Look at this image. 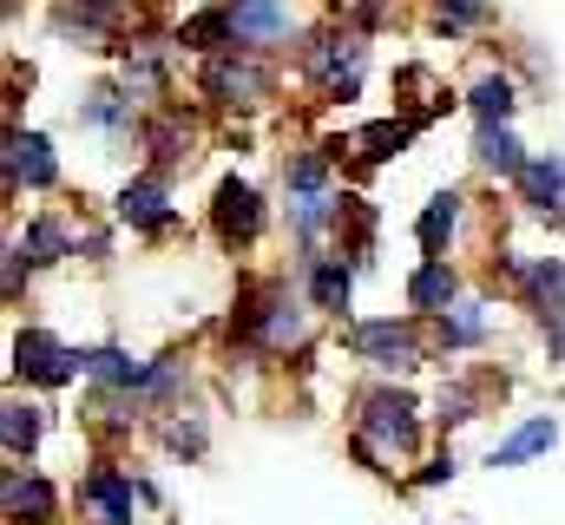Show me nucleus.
<instances>
[{"mask_svg":"<svg viewBox=\"0 0 565 525\" xmlns=\"http://www.w3.org/2000/svg\"><path fill=\"white\" fill-rule=\"evenodd\" d=\"M329 217H342V197L329 191V164H322V151L289 158V224H296V237L309 244Z\"/></svg>","mask_w":565,"mask_h":525,"instance_id":"f257e3e1","label":"nucleus"},{"mask_svg":"<svg viewBox=\"0 0 565 525\" xmlns=\"http://www.w3.org/2000/svg\"><path fill=\"white\" fill-rule=\"evenodd\" d=\"M422 407L408 400V394L395 388H375L362 400V420H355V440L375 453V447H388V453H415V440H422V420H415Z\"/></svg>","mask_w":565,"mask_h":525,"instance_id":"f03ea898","label":"nucleus"},{"mask_svg":"<svg viewBox=\"0 0 565 525\" xmlns=\"http://www.w3.org/2000/svg\"><path fill=\"white\" fill-rule=\"evenodd\" d=\"M204 93L224 99V106H264V99L277 93V79H270V66L250 60V53H217V60L204 66Z\"/></svg>","mask_w":565,"mask_h":525,"instance_id":"7ed1b4c3","label":"nucleus"},{"mask_svg":"<svg viewBox=\"0 0 565 525\" xmlns=\"http://www.w3.org/2000/svg\"><path fill=\"white\" fill-rule=\"evenodd\" d=\"M349 349L388 375H408L422 368V342H415V322H355L349 329Z\"/></svg>","mask_w":565,"mask_h":525,"instance_id":"20e7f679","label":"nucleus"},{"mask_svg":"<svg viewBox=\"0 0 565 525\" xmlns=\"http://www.w3.org/2000/svg\"><path fill=\"white\" fill-rule=\"evenodd\" d=\"M13 375H26V382H40V388H66V382L79 375V349L53 342L46 329H26V335L13 342Z\"/></svg>","mask_w":565,"mask_h":525,"instance_id":"39448f33","label":"nucleus"},{"mask_svg":"<svg viewBox=\"0 0 565 525\" xmlns=\"http://www.w3.org/2000/svg\"><path fill=\"white\" fill-rule=\"evenodd\" d=\"M513 276L526 282L533 309L546 315V335H553V355H565V262L540 257V262H513Z\"/></svg>","mask_w":565,"mask_h":525,"instance_id":"423d86ee","label":"nucleus"},{"mask_svg":"<svg viewBox=\"0 0 565 525\" xmlns=\"http://www.w3.org/2000/svg\"><path fill=\"white\" fill-rule=\"evenodd\" d=\"M237 329H244V335H257L264 349H289V342H302V309H296L282 289H264L257 302H244Z\"/></svg>","mask_w":565,"mask_h":525,"instance_id":"0eeeda50","label":"nucleus"},{"mask_svg":"<svg viewBox=\"0 0 565 525\" xmlns=\"http://www.w3.org/2000/svg\"><path fill=\"white\" fill-rule=\"evenodd\" d=\"M211 224H217L224 244H250V237L264 231V197H257L244 178H224V184H217V204H211Z\"/></svg>","mask_w":565,"mask_h":525,"instance_id":"6e6552de","label":"nucleus"},{"mask_svg":"<svg viewBox=\"0 0 565 525\" xmlns=\"http://www.w3.org/2000/svg\"><path fill=\"white\" fill-rule=\"evenodd\" d=\"M145 486H132L126 473H113V467H99V473H86L79 480V506L93 513V525H132V500H139Z\"/></svg>","mask_w":565,"mask_h":525,"instance_id":"1a4fd4ad","label":"nucleus"},{"mask_svg":"<svg viewBox=\"0 0 565 525\" xmlns=\"http://www.w3.org/2000/svg\"><path fill=\"white\" fill-rule=\"evenodd\" d=\"M7 184H26V191H53V184H60L53 144H46L40 131H13V138H7Z\"/></svg>","mask_w":565,"mask_h":525,"instance_id":"9d476101","label":"nucleus"},{"mask_svg":"<svg viewBox=\"0 0 565 525\" xmlns=\"http://www.w3.org/2000/svg\"><path fill=\"white\" fill-rule=\"evenodd\" d=\"M309 73L322 79L329 99H349L355 79H362V40H322V46H309Z\"/></svg>","mask_w":565,"mask_h":525,"instance_id":"9b49d317","label":"nucleus"},{"mask_svg":"<svg viewBox=\"0 0 565 525\" xmlns=\"http://www.w3.org/2000/svg\"><path fill=\"white\" fill-rule=\"evenodd\" d=\"M119 224H139V231H164L171 224V191H164V171H145L119 191Z\"/></svg>","mask_w":565,"mask_h":525,"instance_id":"f8f14e48","label":"nucleus"},{"mask_svg":"<svg viewBox=\"0 0 565 525\" xmlns=\"http://www.w3.org/2000/svg\"><path fill=\"white\" fill-rule=\"evenodd\" d=\"M520 197H526L540 217H565V151H540V158L520 171Z\"/></svg>","mask_w":565,"mask_h":525,"instance_id":"ddd939ff","label":"nucleus"},{"mask_svg":"<svg viewBox=\"0 0 565 525\" xmlns=\"http://www.w3.org/2000/svg\"><path fill=\"white\" fill-rule=\"evenodd\" d=\"M553 440H559V420H553V414H533V420H520V427L487 453V467H526V460L553 453Z\"/></svg>","mask_w":565,"mask_h":525,"instance_id":"4468645a","label":"nucleus"},{"mask_svg":"<svg viewBox=\"0 0 565 525\" xmlns=\"http://www.w3.org/2000/svg\"><path fill=\"white\" fill-rule=\"evenodd\" d=\"M79 375H93V382H106V388L139 394L151 368H145V362H132L126 349H79Z\"/></svg>","mask_w":565,"mask_h":525,"instance_id":"2eb2a0df","label":"nucleus"},{"mask_svg":"<svg viewBox=\"0 0 565 525\" xmlns=\"http://www.w3.org/2000/svg\"><path fill=\"white\" fill-rule=\"evenodd\" d=\"M231 26H237V40L264 46V40H289L296 33V13L289 7H264V0H244V7H231Z\"/></svg>","mask_w":565,"mask_h":525,"instance_id":"dca6fc26","label":"nucleus"},{"mask_svg":"<svg viewBox=\"0 0 565 525\" xmlns=\"http://www.w3.org/2000/svg\"><path fill=\"white\" fill-rule=\"evenodd\" d=\"M178 46H198V53H237V26H231V7H204L178 26Z\"/></svg>","mask_w":565,"mask_h":525,"instance_id":"f3484780","label":"nucleus"},{"mask_svg":"<svg viewBox=\"0 0 565 525\" xmlns=\"http://www.w3.org/2000/svg\"><path fill=\"white\" fill-rule=\"evenodd\" d=\"M408 302H415V309H440V315L460 309V276H454L447 262H422V269L408 276Z\"/></svg>","mask_w":565,"mask_h":525,"instance_id":"a211bd4d","label":"nucleus"},{"mask_svg":"<svg viewBox=\"0 0 565 525\" xmlns=\"http://www.w3.org/2000/svg\"><path fill=\"white\" fill-rule=\"evenodd\" d=\"M454 224H460V191H434V197H427V211H422V224H415L427 262H447V257H440V244H447V231H454Z\"/></svg>","mask_w":565,"mask_h":525,"instance_id":"6ab92c4d","label":"nucleus"},{"mask_svg":"<svg viewBox=\"0 0 565 525\" xmlns=\"http://www.w3.org/2000/svg\"><path fill=\"white\" fill-rule=\"evenodd\" d=\"M473 158H480L487 171H507V178H520V171L533 164V158L520 151V138H513L507 126H480V131H473Z\"/></svg>","mask_w":565,"mask_h":525,"instance_id":"aec40b11","label":"nucleus"},{"mask_svg":"<svg viewBox=\"0 0 565 525\" xmlns=\"http://www.w3.org/2000/svg\"><path fill=\"white\" fill-rule=\"evenodd\" d=\"M513 106H520V99H513V79H507V73H487V79L467 93V113H473L480 126H507Z\"/></svg>","mask_w":565,"mask_h":525,"instance_id":"412c9836","label":"nucleus"},{"mask_svg":"<svg viewBox=\"0 0 565 525\" xmlns=\"http://www.w3.org/2000/svg\"><path fill=\"white\" fill-rule=\"evenodd\" d=\"M66 250H73V237H66V224H53V217L26 224V237L13 244V257H33V262H60Z\"/></svg>","mask_w":565,"mask_h":525,"instance_id":"4be33fe9","label":"nucleus"},{"mask_svg":"<svg viewBox=\"0 0 565 525\" xmlns=\"http://www.w3.org/2000/svg\"><path fill=\"white\" fill-rule=\"evenodd\" d=\"M480 335H487V302H460V309L440 315V342L447 349H473Z\"/></svg>","mask_w":565,"mask_h":525,"instance_id":"5701e85b","label":"nucleus"},{"mask_svg":"<svg viewBox=\"0 0 565 525\" xmlns=\"http://www.w3.org/2000/svg\"><path fill=\"white\" fill-rule=\"evenodd\" d=\"M0 440H7V453H33V447H40V407L7 400V407H0Z\"/></svg>","mask_w":565,"mask_h":525,"instance_id":"b1692460","label":"nucleus"},{"mask_svg":"<svg viewBox=\"0 0 565 525\" xmlns=\"http://www.w3.org/2000/svg\"><path fill=\"white\" fill-rule=\"evenodd\" d=\"M309 289H316V309H349L355 276H349V262H316L309 269Z\"/></svg>","mask_w":565,"mask_h":525,"instance_id":"393cba45","label":"nucleus"},{"mask_svg":"<svg viewBox=\"0 0 565 525\" xmlns=\"http://www.w3.org/2000/svg\"><path fill=\"white\" fill-rule=\"evenodd\" d=\"M7 513H13V519H26V513L46 519V513H53V486H46V480H20V473H7Z\"/></svg>","mask_w":565,"mask_h":525,"instance_id":"a878e982","label":"nucleus"},{"mask_svg":"<svg viewBox=\"0 0 565 525\" xmlns=\"http://www.w3.org/2000/svg\"><path fill=\"white\" fill-rule=\"evenodd\" d=\"M408 138H415V119H382V126L362 131L355 144H362V158H369V164H382V158H395Z\"/></svg>","mask_w":565,"mask_h":525,"instance_id":"bb28decb","label":"nucleus"},{"mask_svg":"<svg viewBox=\"0 0 565 525\" xmlns=\"http://www.w3.org/2000/svg\"><path fill=\"white\" fill-rule=\"evenodd\" d=\"M434 20H440V26H480L487 13H480V7H440Z\"/></svg>","mask_w":565,"mask_h":525,"instance_id":"cd10ccee","label":"nucleus"},{"mask_svg":"<svg viewBox=\"0 0 565 525\" xmlns=\"http://www.w3.org/2000/svg\"><path fill=\"white\" fill-rule=\"evenodd\" d=\"M440 480H454V460H434V467L422 473V486H440Z\"/></svg>","mask_w":565,"mask_h":525,"instance_id":"c85d7f7f","label":"nucleus"}]
</instances>
